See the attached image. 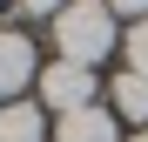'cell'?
Here are the masks:
<instances>
[{
  "instance_id": "cell-10",
  "label": "cell",
  "mask_w": 148,
  "mask_h": 142,
  "mask_svg": "<svg viewBox=\"0 0 148 142\" xmlns=\"http://www.w3.org/2000/svg\"><path fill=\"white\" fill-rule=\"evenodd\" d=\"M135 142H148V129H141V135H135Z\"/></svg>"
},
{
  "instance_id": "cell-7",
  "label": "cell",
  "mask_w": 148,
  "mask_h": 142,
  "mask_svg": "<svg viewBox=\"0 0 148 142\" xmlns=\"http://www.w3.org/2000/svg\"><path fill=\"white\" fill-rule=\"evenodd\" d=\"M128 68H135V75H148V20H135V27H128Z\"/></svg>"
},
{
  "instance_id": "cell-9",
  "label": "cell",
  "mask_w": 148,
  "mask_h": 142,
  "mask_svg": "<svg viewBox=\"0 0 148 142\" xmlns=\"http://www.w3.org/2000/svg\"><path fill=\"white\" fill-rule=\"evenodd\" d=\"M108 14H128V20H148V0H108Z\"/></svg>"
},
{
  "instance_id": "cell-6",
  "label": "cell",
  "mask_w": 148,
  "mask_h": 142,
  "mask_svg": "<svg viewBox=\"0 0 148 142\" xmlns=\"http://www.w3.org/2000/svg\"><path fill=\"white\" fill-rule=\"evenodd\" d=\"M114 115L148 129V75H135V68H121V75H114Z\"/></svg>"
},
{
  "instance_id": "cell-1",
  "label": "cell",
  "mask_w": 148,
  "mask_h": 142,
  "mask_svg": "<svg viewBox=\"0 0 148 142\" xmlns=\"http://www.w3.org/2000/svg\"><path fill=\"white\" fill-rule=\"evenodd\" d=\"M54 47H61V61H74V68L108 61V47H114V14H108V0H74V7H61Z\"/></svg>"
},
{
  "instance_id": "cell-5",
  "label": "cell",
  "mask_w": 148,
  "mask_h": 142,
  "mask_svg": "<svg viewBox=\"0 0 148 142\" xmlns=\"http://www.w3.org/2000/svg\"><path fill=\"white\" fill-rule=\"evenodd\" d=\"M0 142H47V115L34 102H0Z\"/></svg>"
},
{
  "instance_id": "cell-2",
  "label": "cell",
  "mask_w": 148,
  "mask_h": 142,
  "mask_svg": "<svg viewBox=\"0 0 148 142\" xmlns=\"http://www.w3.org/2000/svg\"><path fill=\"white\" fill-rule=\"evenodd\" d=\"M40 102L54 108V115H81V108H94V68H74V61L40 68Z\"/></svg>"
},
{
  "instance_id": "cell-3",
  "label": "cell",
  "mask_w": 148,
  "mask_h": 142,
  "mask_svg": "<svg viewBox=\"0 0 148 142\" xmlns=\"http://www.w3.org/2000/svg\"><path fill=\"white\" fill-rule=\"evenodd\" d=\"M27 81H40V68H34V41L14 34V27H0V102H7L14 88H27Z\"/></svg>"
},
{
  "instance_id": "cell-4",
  "label": "cell",
  "mask_w": 148,
  "mask_h": 142,
  "mask_svg": "<svg viewBox=\"0 0 148 142\" xmlns=\"http://www.w3.org/2000/svg\"><path fill=\"white\" fill-rule=\"evenodd\" d=\"M54 142H121V129H114V115L81 108V115H61L54 122Z\"/></svg>"
},
{
  "instance_id": "cell-8",
  "label": "cell",
  "mask_w": 148,
  "mask_h": 142,
  "mask_svg": "<svg viewBox=\"0 0 148 142\" xmlns=\"http://www.w3.org/2000/svg\"><path fill=\"white\" fill-rule=\"evenodd\" d=\"M14 7H20V14H34V20H47V14L61 20V7H67V0H14Z\"/></svg>"
}]
</instances>
